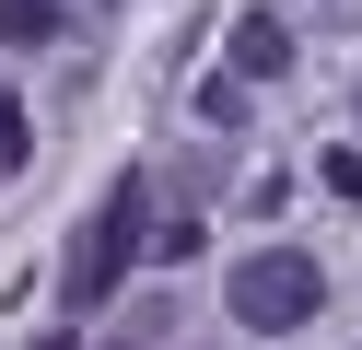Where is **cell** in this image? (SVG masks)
<instances>
[{"label": "cell", "mask_w": 362, "mask_h": 350, "mask_svg": "<svg viewBox=\"0 0 362 350\" xmlns=\"http://www.w3.org/2000/svg\"><path fill=\"white\" fill-rule=\"evenodd\" d=\"M222 303H234V327H245V339H292V327H315V315H327V269H315L304 245H257V257H234Z\"/></svg>", "instance_id": "1"}, {"label": "cell", "mask_w": 362, "mask_h": 350, "mask_svg": "<svg viewBox=\"0 0 362 350\" xmlns=\"http://www.w3.org/2000/svg\"><path fill=\"white\" fill-rule=\"evenodd\" d=\"M141 245H152V222H141V175H117L94 210H82V233H71V257H59V292L94 315L105 292H117L129 269H141Z\"/></svg>", "instance_id": "2"}, {"label": "cell", "mask_w": 362, "mask_h": 350, "mask_svg": "<svg viewBox=\"0 0 362 350\" xmlns=\"http://www.w3.org/2000/svg\"><path fill=\"white\" fill-rule=\"evenodd\" d=\"M281 70H292V23L281 12H245L234 23V82H281Z\"/></svg>", "instance_id": "3"}, {"label": "cell", "mask_w": 362, "mask_h": 350, "mask_svg": "<svg viewBox=\"0 0 362 350\" xmlns=\"http://www.w3.org/2000/svg\"><path fill=\"white\" fill-rule=\"evenodd\" d=\"M59 12H71V0H0V23H12L24 47H47V35H59Z\"/></svg>", "instance_id": "4"}, {"label": "cell", "mask_w": 362, "mask_h": 350, "mask_svg": "<svg viewBox=\"0 0 362 350\" xmlns=\"http://www.w3.org/2000/svg\"><path fill=\"white\" fill-rule=\"evenodd\" d=\"M199 129H245V82H199Z\"/></svg>", "instance_id": "5"}, {"label": "cell", "mask_w": 362, "mask_h": 350, "mask_svg": "<svg viewBox=\"0 0 362 350\" xmlns=\"http://www.w3.org/2000/svg\"><path fill=\"white\" fill-rule=\"evenodd\" d=\"M24 163V105H12V82H0V175Z\"/></svg>", "instance_id": "6"}, {"label": "cell", "mask_w": 362, "mask_h": 350, "mask_svg": "<svg viewBox=\"0 0 362 350\" xmlns=\"http://www.w3.org/2000/svg\"><path fill=\"white\" fill-rule=\"evenodd\" d=\"M327 187H339V199H362V152H327Z\"/></svg>", "instance_id": "7"}, {"label": "cell", "mask_w": 362, "mask_h": 350, "mask_svg": "<svg viewBox=\"0 0 362 350\" xmlns=\"http://www.w3.org/2000/svg\"><path fill=\"white\" fill-rule=\"evenodd\" d=\"M304 12H327V23H362V0H304Z\"/></svg>", "instance_id": "8"}, {"label": "cell", "mask_w": 362, "mask_h": 350, "mask_svg": "<svg viewBox=\"0 0 362 350\" xmlns=\"http://www.w3.org/2000/svg\"><path fill=\"white\" fill-rule=\"evenodd\" d=\"M35 350H82V339H71V327H47V339H35Z\"/></svg>", "instance_id": "9"}]
</instances>
